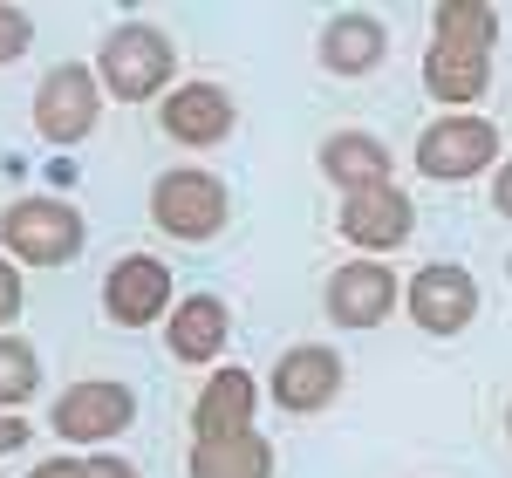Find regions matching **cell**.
Here are the masks:
<instances>
[{
    "mask_svg": "<svg viewBox=\"0 0 512 478\" xmlns=\"http://www.w3.org/2000/svg\"><path fill=\"white\" fill-rule=\"evenodd\" d=\"M492 41H499V14L485 0H444L437 7L431 55H424V82H431L437 103H478L485 96Z\"/></svg>",
    "mask_w": 512,
    "mask_h": 478,
    "instance_id": "obj_1",
    "label": "cell"
},
{
    "mask_svg": "<svg viewBox=\"0 0 512 478\" xmlns=\"http://www.w3.org/2000/svg\"><path fill=\"white\" fill-rule=\"evenodd\" d=\"M171 41L158 28H144V21H130V28H110L103 35V55H96V82L117 96V103H144V96H158L164 76H171Z\"/></svg>",
    "mask_w": 512,
    "mask_h": 478,
    "instance_id": "obj_2",
    "label": "cell"
},
{
    "mask_svg": "<svg viewBox=\"0 0 512 478\" xmlns=\"http://www.w3.org/2000/svg\"><path fill=\"white\" fill-rule=\"evenodd\" d=\"M0 239L28 267H69L82 253V212L69 199H14L0 219Z\"/></svg>",
    "mask_w": 512,
    "mask_h": 478,
    "instance_id": "obj_3",
    "label": "cell"
},
{
    "mask_svg": "<svg viewBox=\"0 0 512 478\" xmlns=\"http://www.w3.org/2000/svg\"><path fill=\"white\" fill-rule=\"evenodd\" d=\"M226 185L212 178V171H164L158 185H151V219H158L171 239H212L226 226Z\"/></svg>",
    "mask_w": 512,
    "mask_h": 478,
    "instance_id": "obj_4",
    "label": "cell"
},
{
    "mask_svg": "<svg viewBox=\"0 0 512 478\" xmlns=\"http://www.w3.org/2000/svg\"><path fill=\"white\" fill-rule=\"evenodd\" d=\"M96 110H103V82L96 69H82V62H62V69H48L35 89V130L48 144H82L89 130H96Z\"/></svg>",
    "mask_w": 512,
    "mask_h": 478,
    "instance_id": "obj_5",
    "label": "cell"
},
{
    "mask_svg": "<svg viewBox=\"0 0 512 478\" xmlns=\"http://www.w3.org/2000/svg\"><path fill=\"white\" fill-rule=\"evenodd\" d=\"M492 158H499V123H485V117H437L417 137V171L424 178H444V185L478 178Z\"/></svg>",
    "mask_w": 512,
    "mask_h": 478,
    "instance_id": "obj_6",
    "label": "cell"
},
{
    "mask_svg": "<svg viewBox=\"0 0 512 478\" xmlns=\"http://www.w3.org/2000/svg\"><path fill=\"white\" fill-rule=\"evenodd\" d=\"M403 308H410V321H417L424 335H458V328H472V315H478V280L465 274V267H451V260L417 267L410 287H403Z\"/></svg>",
    "mask_w": 512,
    "mask_h": 478,
    "instance_id": "obj_7",
    "label": "cell"
},
{
    "mask_svg": "<svg viewBox=\"0 0 512 478\" xmlns=\"http://www.w3.org/2000/svg\"><path fill=\"white\" fill-rule=\"evenodd\" d=\"M130 424H137V397L123 383H69L55 397V431L76 444H110Z\"/></svg>",
    "mask_w": 512,
    "mask_h": 478,
    "instance_id": "obj_8",
    "label": "cell"
},
{
    "mask_svg": "<svg viewBox=\"0 0 512 478\" xmlns=\"http://www.w3.org/2000/svg\"><path fill=\"white\" fill-rule=\"evenodd\" d=\"M103 308H110V321H123V328L158 321L164 308H171V274H164L158 253H123L117 267H110V280H103Z\"/></svg>",
    "mask_w": 512,
    "mask_h": 478,
    "instance_id": "obj_9",
    "label": "cell"
},
{
    "mask_svg": "<svg viewBox=\"0 0 512 478\" xmlns=\"http://www.w3.org/2000/svg\"><path fill=\"white\" fill-rule=\"evenodd\" d=\"M335 390H342V356L321 349V342H301V349H287V356L274 362V403H280V410H294V417L328 410Z\"/></svg>",
    "mask_w": 512,
    "mask_h": 478,
    "instance_id": "obj_10",
    "label": "cell"
},
{
    "mask_svg": "<svg viewBox=\"0 0 512 478\" xmlns=\"http://www.w3.org/2000/svg\"><path fill=\"white\" fill-rule=\"evenodd\" d=\"M396 274L383 260H349V267H335L328 274V315L342 321V328H376V321L396 308Z\"/></svg>",
    "mask_w": 512,
    "mask_h": 478,
    "instance_id": "obj_11",
    "label": "cell"
},
{
    "mask_svg": "<svg viewBox=\"0 0 512 478\" xmlns=\"http://www.w3.org/2000/svg\"><path fill=\"white\" fill-rule=\"evenodd\" d=\"M410 226H417V212H410V199H403L396 185L342 199V239L362 246V253H390V246H403Z\"/></svg>",
    "mask_w": 512,
    "mask_h": 478,
    "instance_id": "obj_12",
    "label": "cell"
},
{
    "mask_svg": "<svg viewBox=\"0 0 512 478\" xmlns=\"http://www.w3.org/2000/svg\"><path fill=\"white\" fill-rule=\"evenodd\" d=\"M164 130H171L178 144L205 151V144H219V137L233 130V96H226L219 82H185V89L164 96Z\"/></svg>",
    "mask_w": 512,
    "mask_h": 478,
    "instance_id": "obj_13",
    "label": "cell"
},
{
    "mask_svg": "<svg viewBox=\"0 0 512 478\" xmlns=\"http://www.w3.org/2000/svg\"><path fill=\"white\" fill-rule=\"evenodd\" d=\"M253 403H260V383H253L246 369L205 376V390H198V403H192L198 438H239V431H253Z\"/></svg>",
    "mask_w": 512,
    "mask_h": 478,
    "instance_id": "obj_14",
    "label": "cell"
},
{
    "mask_svg": "<svg viewBox=\"0 0 512 478\" xmlns=\"http://www.w3.org/2000/svg\"><path fill=\"white\" fill-rule=\"evenodd\" d=\"M321 171L342 185V192H383L390 185V151L369 137V130H335L328 144H321Z\"/></svg>",
    "mask_w": 512,
    "mask_h": 478,
    "instance_id": "obj_15",
    "label": "cell"
},
{
    "mask_svg": "<svg viewBox=\"0 0 512 478\" xmlns=\"http://www.w3.org/2000/svg\"><path fill=\"white\" fill-rule=\"evenodd\" d=\"M164 335H171V356H178V362H212L219 349H226V335H233L226 301H219V294H192V301H178Z\"/></svg>",
    "mask_w": 512,
    "mask_h": 478,
    "instance_id": "obj_16",
    "label": "cell"
},
{
    "mask_svg": "<svg viewBox=\"0 0 512 478\" xmlns=\"http://www.w3.org/2000/svg\"><path fill=\"white\" fill-rule=\"evenodd\" d=\"M383 55H390V35H383V21H369V14H335L328 35H321V62H328L335 76H369Z\"/></svg>",
    "mask_w": 512,
    "mask_h": 478,
    "instance_id": "obj_17",
    "label": "cell"
},
{
    "mask_svg": "<svg viewBox=\"0 0 512 478\" xmlns=\"http://www.w3.org/2000/svg\"><path fill=\"white\" fill-rule=\"evenodd\" d=\"M192 478H274V444L260 438V431L198 438L192 444Z\"/></svg>",
    "mask_w": 512,
    "mask_h": 478,
    "instance_id": "obj_18",
    "label": "cell"
},
{
    "mask_svg": "<svg viewBox=\"0 0 512 478\" xmlns=\"http://www.w3.org/2000/svg\"><path fill=\"white\" fill-rule=\"evenodd\" d=\"M41 390V362L21 335H0V410H21Z\"/></svg>",
    "mask_w": 512,
    "mask_h": 478,
    "instance_id": "obj_19",
    "label": "cell"
},
{
    "mask_svg": "<svg viewBox=\"0 0 512 478\" xmlns=\"http://www.w3.org/2000/svg\"><path fill=\"white\" fill-rule=\"evenodd\" d=\"M28 41H35V28H28V14H21V7H0V62L28 55Z\"/></svg>",
    "mask_w": 512,
    "mask_h": 478,
    "instance_id": "obj_20",
    "label": "cell"
},
{
    "mask_svg": "<svg viewBox=\"0 0 512 478\" xmlns=\"http://www.w3.org/2000/svg\"><path fill=\"white\" fill-rule=\"evenodd\" d=\"M14 315H21V274H14V267L0 260V328H7Z\"/></svg>",
    "mask_w": 512,
    "mask_h": 478,
    "instance_id": "obj_21",
    "label": "cell"
},
{
    "mask_svg": "<svg viewBox=\"0 0 512 478\" xmlns=\"http://www.w3.org/2000/svg\"><path fill=\"white\" fill-rule=\"evenodd\" d=\"M28 478H89V458H48V465H35Z\"/></svg>",
    "mask_w": 512,
    "mask_h": 478,
    "instance_id": "obj_22",
    "label": "cell"
},
{
    "mask_svg": "<svg viewBox=\"0 0 512 478\" xmlns=\"http://www.w3.org/2000/svg\"><path fill=\"white\" fill-rule=\"evenodd\" d=\"M28 431H35L28 417H0V458H7V451H21V444H28Z\"/></svg>",
    "mask_w": 512,
    "mask_h": 478,
    "instance_id": "obj_23",
    "label": "cell"
},
{
    "mask_svg": "<svg viewBox=\"0 0 512 478\" xmlns=\"http://www.w3.org/2000/svg\"><path fill=\"white\" fill-rule=\"evenodd\" d=\"M89 478H137L130 458H89Z\"/></svg>",
    "mask_w": 512,
    "mask_h": 478,
    "instance_id": "obj_24",
    "label": "cell"
},
{
    "mask_svg": "<svg viewBox=\"0 0 512 478\" xmlns=\"http://www.w3.org/2000/svg\"><path fill=\"white\" fill-rule=\"evenodd\" d=\"M492 205H499V212L512 219V158L499 164V185H492Z\"/></svg>",
    "mask_w": 512,
    "mask_h": 478,
    "instance_id": "obj_25",
    "label": "cell"
},
{
    "mask_svg": "<svg viewBox=\"0 0 512 478\" xmlns=\"http://www.w3.org/2000/svg\"><path fill=\"white\" fill-rule=\"evenodd\" d=\"M506 438H512V410H506Z\"/></svg>",
    "mask_w": 512,
    "mask_h": 478,
    "instance_id": "obj_26",
    "label": "cell"
}]
</instances>
